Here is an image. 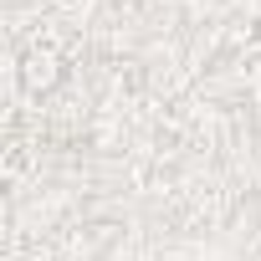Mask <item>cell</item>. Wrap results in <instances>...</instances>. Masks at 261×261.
Listing matches in <instances>:
<instances>
[]
</instances>
